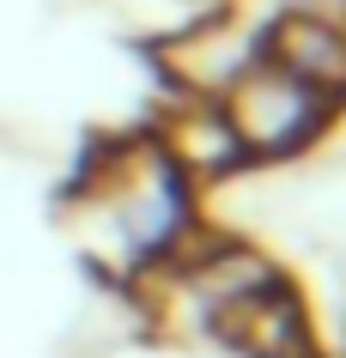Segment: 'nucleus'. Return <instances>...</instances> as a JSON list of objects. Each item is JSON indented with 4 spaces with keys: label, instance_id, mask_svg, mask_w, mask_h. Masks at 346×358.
<instances>
[{
    "label": "nucleus",
    "instance_id": "nucleus-5",
    "mask_svg": "<svg viewBox=\"0 0 346 358\" xmlns=\"http://www.w3.org/2000/svg\"><path fill=\"white\" fill-rule=\"evenodd\" d=\"M164 61H171V73L182 79L194 97H219L231 79L250 67V49L231 37L225 24H194V31H182V37L164 49Z\"/></svg>",
    "mask_w": 346,
    "mask_h": 358
},
{
    "label": "nucleus",
    "instance_id": "nucleus-1",
    "mask_svg": "<svg viewBox=\"0 0 346 358\" xmlns=\"http://www.w3.org/2000/svg\"><path fill=\"white\" fill-rule=\"evenodd\" d=\"M219 110H225L243 158H286V152L310 146V140L322 134L334 97L310 92L304 79L280 73L273 61H250V67L219 92Z\"/></svg>",
    "mask_w": 346,
    "mask_h": 358
},
{
    "label": "nucleus",
    "instance_id": "nucleus-4",
    "mask_svg": "<svg viewBox=\"0 0 346 358\" xmlns=\"http://www.w3.org/2000/svg\"><path fill=\"white\" fill-rule=\"evenodd\" d=\"M158 152H164L182 176H225V170L243 164V146H237V134H231L219 97H189L182 110L164 115Z\"/></svg>",
    "mask_w": 346,
    "mask_h": 358
},
{
    "label": "nucleus",
    "instance_id": "nucleus-2",
    "mask_svg": "<svg viewBox=\"0 0 346 358\" xmlns=\"http://www.w3.org/2000/svg\"><path fill=\"white\" fill-rule=\"evenodd\" d=\"M212 328L250 358H316L310 316H304V303L291 298V285H280V273L268 285L243 292L237 303H225L212 316Z\"/></svg>",
    "mask_w": 346,
    "mask_h": 358
},
{
    "label": "nucleus",
    "instance_id": "nucleus-3",
    "mask_svg": "<svg viewBox=\"0 0 346 358\" xmlns=\"http://www.w3.org/2000/svg\"><path fill=\"white\" fill-rule=\"evenodd\" d=\"M268 61L280 67V73L304 79L310 92L334 97V103L346 97V31L334 19L286 13V19L268 31Z\"/></svg>",
    "mask_w": 346,
    "mask_h": 358
}]
</instances>
